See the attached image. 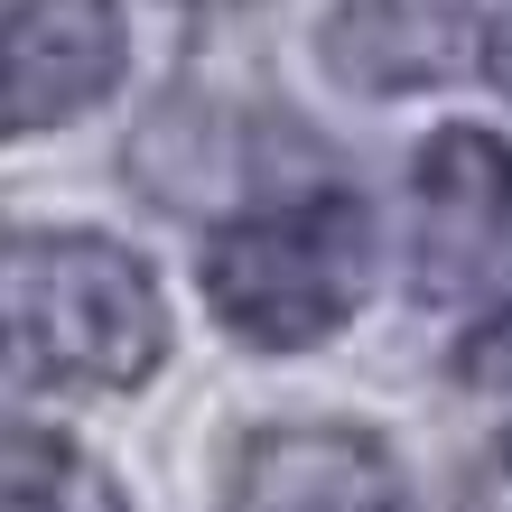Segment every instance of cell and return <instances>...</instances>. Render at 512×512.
<instances>
[{"instance_id": "3", "label": "cell", "mask_w": 512, "mask_h": 512, "mask_svg": "<svg viewBox=\"0 0 512 512\" xmlns=\"http://www.w3.org/2000/svg\"><path fill=\"white\" fill-rule=\"evenodd\" d=\"M410 261L429 298H485L512 280V149L494 131H438L410 168Z\"/></svg>"}, {"instance_id": "1", "label": "cell", "mask_w": 512, "mask_h": 512, "mask_svg": "<svg viewBox=\"0 0 512 512\" xmlns=\"http://www.w3.org/2000/svg\"><path fill=\"white\" fill-rule=\"evenodd\" d=\"M0 364L38 391H140L168 364V298L103 233H0Z\"/></svg>"}, {"instance_id": "7", "label": "cell", "mask_w": 512, "mask_h": 512, "mask_svg": "<svg viewBox=\"0 0 512 512\" xmlns=\"http://www.w3.org/2000/svg\"><path fill=\"white\" fill-rule=\"evenodd\" d=\"M0 512H122V485L66 429L0 410Z\"/></svg>"}, {"instance_id": "8", "label": "cell", "mask_w": 512, "mask_h": 512, "mask_svg": "<svg viewBox=\"0 0 512 512\" xmlns=\"http://www.w3.org/2000/svg\"><path fill=\"white\" fill-rule=\"evenodd\" d=\"M503 475H512V447H503Z\"/></svg>"}, {"instance_id": "4", "label": "cell", "mask_w": 512, "mask_h": 512, "mask_svg": "<svg viewBox=\"0 0 512 512\" xmlns=\"http://www.w3.org/2000/svg\"><path fill=\"white\" fill-rule=\"evenodd\" d=\"M122 0H10L0 10V140L56 131L122 84Z\"/></svg>"}, {"instance_id": "2", "label": "cell", "mask_w": 512, "mask_h": 512, "mask_svg": "<svg viewBox=\"0 0 512 512\" xmlns=\"http://www.w3.org/2000/svg\"><path fill=\"white\" fill-rule=\"evenodd\" d=\"M373 289V215L354 187H289L205 233V308L261 354H308Z\"/></svg>"}, {"instance_id": "5", "label": "cell", "mask_w": 512, "mask_h": 512, "mask_svg": "<svg viewBox=\"0 0 512 512\" xmlns=\"http://www.w3.org/2000/svg\"><path fill=\"white\" fill-rule=\"evenodd\" d=\"M503 0H345L326 19V66L354 94H419L466 66H494Z\"/></svg>"}, {"instance_id": "6", "label": "cell", "mask_w": 512, "mask_h": 512, "mask_svg": "<svg viewBox=\"0 0 512 512\" xmlns=\"http://www.w3.org/2000/svg\"><path fill=\"white\" fill-rule=\"evenodd\" d=\"M233 512H401V457L345 419H289L243 447Z\"/></svg>"}]
</instances>
